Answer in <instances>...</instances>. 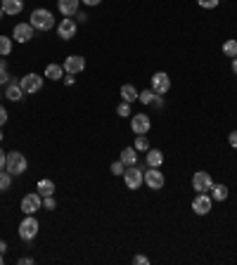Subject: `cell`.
<instances>
[{"instance_id":"6da1fadb","label":"cell","mask_w":237,"mask_h":265,"mask_svg":"<svg viewBox=\"0 0 237 265\" xmlns=\"http://www.w3.org/2000/svg\"><path fill=\"white\" fill-rule=\"evenodd\" d=\"M29 24L36 31H50V29H55V15L50 10H33Z\"/></svg>"},{"instance_id":"7a4b0ae2","label":"cell","mask_w":237,"mask_h":265,"mask_svg":"<svg viewBox=\"0 0 237 265\" xmlns=\"http://www.w3.org/2000/svg\"><path fill=\"white\" fill-rule=\"evenodd\" d=\"M26 168H29L26 156L22 152H10L5 159V171H10L12 175H22V173H26Z\"/></svg>"},{"instance_id":"3957f363","label":"cell","mask_w":237,"mask_h":265,"mask_svg":"<svg viewBox=\"0 0 237 265\" xmlns=\"http://www.w3.org/2000/svg\"><path fill=\"white\" fill-rule=\"evenodd\" d=\"M124 182H126L128 189H140V185L145 182V171H142L140 166H126V171H124Z\"/></svg>"},{"instance_id":"277c9868","label":"cell","mask_w":237,"mask_h":265,"mask_svg":"<svg viewBox=\"0 0 237 265\" xmlns=\"http://www.w3.org/2000/svg\"><path fill=\"white\" fill-rule=\"evenodd\" d=\"M38 230H40V225H38V220L33 218V216H24V220L19 223V237H22L24 242H31V239H36Z\"/></svg>"},{"instance_id":"5b68a950","label":"cell","mask_w":237,"mask_h":265,"mask_svg":"<svg viewBox=\"0 0 237 265\" xmlns=\"http://www.w3.org/2000/svg\"><path fill=\"white\" fill-rule=\"evenodd\" d=\"M43 209V196L38 192H31V194H24L22 199V213L24 216H33Z\"/></svg>"},{"instance_id":"8992f818","label":"cell","mask_w":237,"mask_h":265,"mask_svg":"<svg viewBox=\"0 0 237 265\" xmlns=\"http://www.w3.org/2000/svg\"><path fill=\"white\" fill-rule=\"evenodd\" d=\"M19 86H22V90L26 95L38 93V90H43V76H38V74H26V76H22Z\"/></svg>"},{"instance_id":"52a82bcc","label":"cell","mask_w":237,"mask_h":265,"mask_svg":"<svg viewBox=\"0 0 237 265\" xmlns=\"http://www.w3.org/2000/svg\"><path fill=\"white\" fill-rule=\"evenodd\" d=\"M213 209V199L206 192H197V196L192 199V211L197 213V216H206L209 211Z\"/></svg>"},{"instance_id":"ba28073f","label":"cell","mask_w":237,"mask_h":265,"mask_svg":"<svg viewBox=\"0 0 237 265\" xmlns=\"http://www.w3.org/2000/svg\"><path fill=\"white\" fill-rule=\"evenodd\" d=\"M76 29H79L76 19H71V17H64L62 22L57 24V36H60L62 40H71L74 36H76Z\"/></svg>"},{"instance_id":"9c48e42d","label":"cell","mask_w":237,"mask_h":265,"mask_svg":"<svg viewBox=\"0 0 237 265\" xmlns=\"http://www.w3.org/2000/svg\"><path fill=\"white\" fill-rule=\"evenodd\" d=\"M131 128L135 135H147L152 128V121L147 114H131Z\"/></svg>"},{"instance_id":"30bf717a","label":"cell","mask_w":237,"mask_h":265,"mask_svg":"<svg viewBox=\"0 0 237 265\" xmlns=\"http://www.w3.org/2000/svg\"><path fill=\"white\" fill-rule=\"evenodd\" d=\"M152 90L157 95H166L171 90V78H168L166 71H157V74L152 76Z\"/></svg>"},{"instance_id":"8fae6325","label":"cell","mask_w":237,"mask_h":265,"mask_svg":"<svg viewBox=\"0 0 237 265\" xmlns=\"http://www.w3.org/2000/svg\"><path fill=\"white\" fill-rule=\"evenodd\" d=\"M164 182H166L164 173L159 171V168H150V166H147V171H145V185L150 189H161Z\"/></svg>"},{"instance_id":"7c38bea8","label":"cell","mask_w":237,"mask_h":265,"mask_svg":"<svg viewBox=\"0 0 237 265\" xmlns=\"http://www.w3.org/2000/svg\"><path fill=\"white\" fill-rule=\"evenodd\" d=\"M62 67H64V71H67V74H74V76H76V74H81V71L86 69V57L69 55L67 59H64Z\"/></svg>"},{"instance_id":"4fadbf2b","label":"cell","mask_w":237,"mask_h":265,"mask_svg":"<svg viewBox=\"0 0 237 265\" xmlns=\"http://www.w3.org/2000/svg\"><path fill=\"white\" fill-rule=\"evenodd\" d=\"M211 185H213V180L206 171H197L195 175H192V189H197V192H209Z\"/></svg>"},{"instance_id":"5bb4252c","label":"cell","mask_w":237,"mask_h":265,"mask_svg":"<svg viewBox=\"0 0 237 265\" xmlns=\"http://www.w3.org/2000/svg\"><path fill=\"white\" fill-rule=\"evenodd\" d=\"M33 29L31 24H17L15 31H12V40H17V43H29V40L33 38Z\"/></svg>"},{"instance_id":"9a60e30c","label":"cell","mask_w":237,"mask_h":265,"mask_svg":"<svg viewBox=\"0 0 237 265\" xmlns=\"http://www.w3.org/2000/svg\"><path fill=\"white\" fill-rule=\"evenodd\" d=\"M81 0H57V10L62 12V17H74L79 12Z\"/></svg>"},{"instance_id":"2e32d148","label":"cell","mask_w":237,"mask_h":265,"mask_svg":"<svg viewBox=\"0 0 237 265\" xmlns=\"http://www.w3.org/2000/svg\"><path fill=\"white\" fill-rule=\"evenodd\" d=\"M145 164L150 166V168H159V166L164 164V152H159V149H147V154H145Z\"/></svg>"},{"instance_id":"e0dca14e","label":"cell","mask_w":237,"mask_h":265,"mask_svg":"<svg viewBox=\"0 0 237 265\" xmlns=\"http://www.w3.org/2000/svg\"><path fill=\"white\" fill-rule=\"evenodd\" d=\"M0 8L5 10V15H19V12H22L24 10V0H3V3H0Z\"/></svg>"},{"instance_id":"ac0fdd59","label":"cell","mask_w":237,"mask_h":265,"mask_svg":"<svg viewBox=\"0 0 237 265\" xmlns=\"http://www.w3.org/2000/svg\"><path fill=\"white\" fill-rule=\"evenodd\" d=\"M24 95H26V93L22 90L19 83H8V88H5V97H8L10 102H19Z\"/></svg>"},{"instance_id":"d6986e66","label":"cell","mask_w":237,"mask_h":265,"mask_svg":"<svg viewBox=\"0 0 237 265\" xmlns=\"http://www.w3.org/2000/svg\"><path fill=\"white\" fill-rule=\"evenodd\" d=\"M64 74H67V71H64L62 64H55V62H52V64H47V67H45V74H43V76L50 78V81H60Z\"/></svg>"},{"instance_id":"ffe728a7","label":"cell","mask_w":237,"mask_h":265,"mask_svg":"<svg viewBox=\"0 0 237 265\" xmlns=\"http://www.w3.org/2000/svg\"><path fill=\"white\" fill-rule=\"evenodd\" d=\"M209 192H211L213 202H225V199H228V187H225L223 182H213Z\"/></svg>"},{"instance_id":"44dd1931","label":"cell","mask_w":237,"mask_h":265,"mask_svg":"<svg viewBox=\"0 0 237 265\" xmlns=\"http://www.w3.org/2000/svg\"><path fill=\"white\" fill-rule=\"evenodd\" d=\"M36 187H38V194L40 196H52V194H55V182H52L50 178L38 180V185H36Z\"/></svg>"},{"instance_id":"7402d4cb","label":"cell","mask_w":237,"mask_h":265,"mask_svg":"<svg viewBox=\"0 0 237 265\" xmlns=\"http://www.w3.org/2000/svg\"><path fill=\"white\" fill-rule=\"evenodd\" d=\"M121 161L126 166H135L138 164V149L135 147H124L121 149Z\"/></svg>"},{"instance_id":"603a6c76","label":"cell","mask_w":237,"mask_h":265,"mask_svg":"<svg viewBox=\"0 0 237 265\" xmlns=\"http://www.w3.org/2000/svg\"><path fill=\"white\" fill-rule=\"evenodd\" d=\"M138 88H133L131 83H126V86H121V100L124 102H135L138 100Z\"/></svg>"},{"instance_id":"cb8c5ba5","label":"cell","mask_w":237,"mask_h":265,"mask_svg":"<svg viewBox=\"0 0 237 265\" xmlns=\"http://www.w3.org/2000/svg\"><path fill=\"white\" fill-rule=\"evenodd\" d=\"M154 100H157V93H154L152 88L140 90V95H138V102H142V104H154Z\"/></svg>"},{"instance_id":"d4e9b609","label":"cell","mask_w":237,"mask_h":265,"mask_svg":"<svg viewBox=\"0 0 237 265\" xmlns=\"http://www.w3.org/2000/svg\"><path fill=\"white\" fill-rule=\"evenodd\" d=\"M10 52H12V38L0 36V57H8Z\"/></svg>"},{"instance_id":"484cf974","label":"cell","mask_w":237,"mask_h":265,"mask_svg":"<svg viewBox=\"0 0 237 265\" xmlns=\"http://www.w3.org/2000/svg\"><path fill=\"white\" fill-rule=\"evenodd\" d=\"M223 55L225 57H237V40H225L223 43Z\"/></svg>"},{"instance_id":"4316f807","label":"cell","mask_w":237,"mask_h":265,"mask_svg":"<svg viewBox=\"0 0 237 265\" xmlns=\"http://www.w3.org/2000/svg\"><path fill=\"white\" fill-rule=\"evenodd\" d=\"M12 187V173L10 171H0V192Z\"/></svg>"},{"instance_id":"83f0119b","label":"cell","mask_w":237,"mask_h":265,"mask_svg":"<svg viewBox=\"0 0 237 265\" xmlns=\"http://www.w3.org/2000/svg\"><path fill=\"white\" fill-rule=\"evenodd\" d=\"M138 152H147L150 149V140L145 138V135H135V145H133Z\"/></svg>"},{"instance_id":"f1b7e54d","label":"cell","mask_w":237,"mask_h":265,"mask_svg":"<svg viewBox=\"0 0 237 265\" xmlns=\"http://www.w3.org/2000/svg\"><path fill=\"white\" fill-rule=\"evenodd\" d=\"M116 114H118V116H124V118H126V116H131V102H124V100L118 102Z\"/></svg>"},{"instance_id":"f546056e","label":"cell","mask_w":237,"mask_h":265,"mask_svg":"<svg viewBox=\"0 0 237 265\" xmlns=\"http://www.w3.org/2000/svg\"><path fill=\"white\" fill-rule=\"evenodd\" d=\"M10 81V76H8V62L0 57V86H5Z\"/></svg>"},{"instance_id":"4dcf8cb0","label":"cell","mask_w":237,"mask_h":265,"mask_svg":"<svg viewBox=\"0 0 237 265\" xmlns=\"http://www.w3.org/2000/svg\"><path fill=\"white\" fill-rule=\"evenodd\" d=\"M109 171H111V175H124V171H126V164L118 159V161H114V164L109 166Z\"/></svg>"},{"instance_id":"1f68e13d","label":"cell","mask_w":237,"mask_h":265,"mask_svg":"<svg viewBox=\"0 0 237 265\" xmlns=\"http://www.w3.org/2000/svg\"><path fill=\"white\" fill-rule=\"evenodd\" d=\"M57 202H55V196H43V209L45 211H55Z\"/></svg>"},{"instance_id":"d6a6232c","label":"cell","mask_w":237,"mask_h":265,"mask_svg":"<svg viewBox=\"0 0 237 265\" xmlns=\"http://www.w3.org/2000/svg\"><path fill=\"white\" fill-rule=\"evenodd\" d=\"M197 3H199V8H204V10L218 8V0H197Z\"/></svg>"},{"instance_id":"836d02e7","label":"cell","mask_w":237,"mask_h":265,"mask_svg":"<svg viewBox=\"0 0 237 265\" xmlns=\"http://www.w3.org/2000/svg\"><path fill=\"white\" fill-rule=\"evenodd\" d=\"M133 263H135V265H150V258L142 256V253H135V256H133Z\"/></svg>"},{"instance_id":"e575fe53","label":"cell","mask_w":237,"mask_h":265,"mask_svg":"<svg viewBox=\"0 0 237 265\" xmlns=\"http://www.w3.org/2000/svg\"><path fill=\"white\" fill-rule=\"evenodd\" d=\"M5 123H8V109L0 104V125H5Z\"/></svg>"},{"instance_id":"d590c367","label":"cell","mask_w":237,"mask_h":265,"mask_svg":"<svg viewBox=\"0 0 237 265\" xmlns=\"http://www.w3.org/2000/svg\"><path fill=\"white\" fill-rule=\"evenodd\" d=\"M228 142H230V147H237V130H232L228 135Z\"/></svg>"},{"instance_id":"8d00e7d4","label":"cell","mask_w":237,"mask_h":265,"mask_svg":"<svg viewBox=\"0 0 237 265\" xmlns=\"http://www.w3.org/2000/svg\"><path fill=\"white\" fill-rule=\"evenodd\" d=\"M81 3H83V5H88V8H95V5H100L102 0H81Z\"/></svg>"},{"instance_id":"74e56055","label":"cell","mask_w":237,"mask_h":265,"mask_svg":"<svg viewBox=\"0 0 237 265\" xmlns=\"http://www.w3.org/2000/svg\"><path fill=\"white\" fill-rule=\"evenodd\" d=\"M5 159H8V154H5V152H3V149H0V171H3V168H5Z\"/></svg>"},{"instance_id":"f35d334b","label":"cell","mask_w":237,"mask_h":265,"mask_svg":"<svg viewBox=\"0 0 237 265\" xmlns=\"http://www.w3.org/2000/svg\"><path fill=\"white\" fill-rule=\"evenodd\" d=\"M74 19H79V22H86L88 17H86V15H83V12H76V15H74Z\"/></svg>"},{"instance_id":"ab89813d","label":"cell","mask_w":237,"mask_h":265,"mask_svg":"<svg viewBox=\"0 0 237 265\" xmlns=\"http://www.w3.org/2000/svg\"><path fill=\"white\" fill-rule=\"evenodd\" d=\"M33 258H19V265H31Z\"/></svg>"},{"instance_id":"60d3db41","label":"cell","mask_w":237,"mask_h":265,"mask_svg":"<svg viewBox=\"0 0 237 265\" xmlns=\"http://www.w3.org/2000/svg\"><path fill=\"white\" fill-rule=\"evenodd\" d=\"M64 83H67V86H74V74H69V76L64 78Z\"/></svg>"},{"instance_id":"b9f144b4","label":"cell","mask_w":237,"mask_h":265,"mask_svg":"<svg viewBox=\"0 0 237 265\" xmlns=\"http://www.w3.org/2000/svg\"><path fill=\"white\" fill-rule=\"evenodd\" d=\"M5 251H8V244H5V242H0V253H5Z\"/></svg>"},{"instance_id":"7bdbcfd3","label":"cell","mask_w":237,"mask_h":265,"mask_svg":"<svg viewBox=\"0 0 237 265\" xmlns=\"http://www.w3.org/2000/svg\"><path fill=\"white\" fill-rule=\"evenodd\" d=\"M232 71H235V76H237V57H232Z\"/></svg>"},{"instance_id":"ee69618b","label":"cell","mask_w":237,"mask_h":265,"mask_svg":"<svg viewBox=\"0 0 237 265\" xmlns=\"http://www.w3.org/2000/svg\"><path fill=\"white\" fill-rule=\"evenodd\" d=\"M3 17H5V10H3V8H0V19H3Z\"/></svg>"},{"instance_id":"f6af8a7d","label":"cell","mask_w":237,"mask_h":265,"mask_svg":"<svg viewBox=\"0 0 237 265\" xmlns=\"http://www.w3.org/2000/svg\"><path fill=\"white\" fill-rule=\"evenodd\" d=\"M0 142H3V132H0Z\"/></svg>"},{"instance_id":"bcb514c9","label":"cell","mask_w":237,"mask_h":265,"mask_svg":"<svg viewBox=\"0 0 237 265\" xmlns=\"http://www.w3.org/2000/svg\"><path fill=\"white\" fill-rule=\"evenodd\" d=\"M0 263H3V253H0Z\"/></svg>"},{"instance_id":"7dc6e473","label":"cell","mask_w":237,"mask_h":265,"mask_svg":"<svg viewBox=\"0 0 237 265\" xmlns=\"http://www.w3.org/2000/svg\"><path fill=\"white\" fill-rule=\"evenodd\" d=\"M0 97H3V93H0Z\"/></svg>"},{"instance_id":"c3c4849f","label":"cell","mask_w":237,"mask_h":265,"mask_svg":"<svg viewBox=\"0 0 237 265\" xmlns=\"http://www.w3.org/2000/svg\"><path fill=\"white\" fill-rule=\"evenodd\" d=\"M0 3H3V0H0Z\"/></svg>"}]
</instances>
